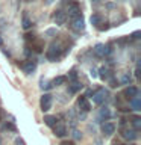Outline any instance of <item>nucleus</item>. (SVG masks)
I'll return each mask as SVG.
<instances>
[{
	"label": "nucleus",
	"instance_id": "obj_13",
	"mask_svg": "<svg viewBox=\"0 0 141 145\" xmlns=\"http://www.w3.org/2000/svg\"><path fill=\"white\" fill-rule=\"evenodd\" d=\"M32 48H34V52L36 53H40V52H43V48H44V42L41 39H34L32 41Z\"/></svg>",
	"mask_w": 141,
	"mask_h": 145
},
{
	"label": "nucleus",
	"instance_id": "obj_8",
	"mask_svg": "<svg viewBox=\"0 0 141 145\" xmlns=\"http://www.w3.org/2000/svg\"><path fill=\"white\" fill-rule=\"evenodd\" d=\"M121 136H123V138H125V139H127V140H135L136 138H138V133H136V130L134 129V130H129V129H127V130H121Z\"/></svg>",
	"mask_w": 141,
	"mask_h": 145
},
{
	"label": "nucleus",
	"instance_id": "obj_15",
	"mask_svg": "<svg viewBox=\"0 0 141 145\" xmlns=\"http://www.w3.org/2000/svg\"><path fill=\"white\" fill-rule=\"evenodd\" d=\"M44 122H45V125L53 127V125L58 122V118H56V116H52V115H45V116H44Z\"/></svg>",
	"mask_w": 141,
	"mask_h": 145
},
{
	"label": "nucleus",
	"instance_id": "obj_17",
	"mask_svg": "<svg viewBox=\"0 0 141 145\" xmlns=\"http://www.w3.org/2000/svg\"><path fill=\"white\" fill-rule=\"evenodd\" d=\"M129 103L132 104V109H134V110H136V112L140 110L141 103H140V97H138V95H136V97H134V98H130V100H129Z\"/></svg>",
	"mask_w": 141,
	"mask_h": 145
},
{
	"label": "nucleus",
	"instance_id": "obj_28",
	"mask_svg": "<svg viewBox=\"0 0 141 145\" xmlns=\"http://www.w3.org/2000/svg\"><path fill=\"white\" fill-rule=\"evenodd\" d=\"M73 138H74V139H80V138H82L80 131H77V130H74V131H73Z\"/></svg>",
	"mask_w": 141,
	"mask_h": 145
},
{
	"label": "nucleus",
	"instance_id": "obj_6",
	"mask_svg": "<svg viewBox=\"0 0 141 145\" xmlns=\"http://www.w3.org/2000/svg\"><path fill=\"white\" fill-rule=\"evenodd\" d=\"M68 17L70 18H74V17H77V15H80V6L77 3H74V2H71L70 5H68Z\"/></svg>",
	"mask_w": 141,
	"mask_h": 145
},
{
	"label": "nucleus",
	"instance_id": "obj_32",
	"mask_svg": "<svg viewBox=\"0 0 141 145\" xmlns=\"http://www.w3.org/2000/svg\"><path fill=\"white\" fill-rule=\"evenodd\" d=\"M61 145H74V144H73L71 140H64V142H62Z\"/></svg>",
	"mask_w": 141,
	"mask_h": 145
},
{
	"label": "nucleus",
	"instance_id": "obj_3",
	"mask_svg": "<svg viewBox=\"0 0 141 145\" xmlns=\"http://www.w3.org/2000/svg\"><path fill=\"white\" fill-rule=\"evenodd\" d=\"M85 27V21H84V17L82 15H77L74 18H71V29L76 30V32H80L84 30Z\"/></svg>",
	"mask_w": 141,
	"mask_h": 145
},
{
	"label": "nucleus",
	"instance_id": "obj_29",
	"mask_svg": "<svg viewBox=\"0 0 141 145\" xmlns=\"http://www.w3.org/2000/svg\"><path fill=\"white\" fill-rule=\"evenodd\" d=\"M109 83H111L112 88H115V86H118V82H117L115 79H109Z\"/></svg>",
	"mask_w": 141,
	"mask_h": 145
},
{
	"label": "nucleus",
	"instance_id": "obj_7",
	"mask_svg": "<svg viewBox=\"0 0 141 145\" xmlns=\"http://www.w3.org/2000/svg\"><path fill=\"white\" fill-rule=\"evenodd\" d=\"M65 20H67V14L64 12V11H61V9H59V11H56V12L53 14V21L56 23L58 26L64 24V23H65Z\"/></svg>",
	"mask_w": 141,
	"mask_h": 145
},
{
	"label": "nucleus",
	"instance_id": "obj_14",
	"mask_svg": "<svg viewBox=\"0 0 141 145\" xmlns=\"http://www.w3.org/2000/svg\"><path fill=\"white\" fill-rule=\"evenodd\" d=\"M79 89H82V83H79V82H76V80L68 86V92H70V94H76Z\"/></svg>",
	"mask_w": 141,
	"mask_h": 145
},
{
	"label": "nucleus",
	"instance_id": "obj_5",
	"mask_svg": "<svg viewBox=\"0 0 141 145\" xmlns=\"http://www.w3.org/2000/svg\"><path fill=\"white\" fill-rule=\"evenodd\" d=\"M23 71L26 72V74H32L35 70H36V62L34 61V59H29V61H26L24 63L21 65Z\"/></svg>",
	"mask_w": 141,
	"mask_h": 145
},
{
	"label": "nucleus",
	"instance_id": "obj_26",
	"mask_svg": "<svg viewBox=\"0 0 141 145\" xmlns=\"http://www.w3.org/2000/svg\"><path fill=\"white\" fill-rule=\"evenodd\" d=\"M108 23H102V21H100L99 23V24H97V29L100 30V32H103V30H108Z\"/></svg>",
	"mask_w": 141,
	"mask_h": 145
},
{
	"label": "nucleus",
	"instance_id": "obj_20",
	"mask_svg": "<svg viewBox=\"0 0 141 145\" xmlns=\"http://www.w3.org/2000/svg\"><path fill=\"white\" fill-rule=\"evenodd\" d=\"M65 82H67V77H65V76H58L56 79H53L52 83H53V85H56V86H59V85L65 83Z\"/></svg>",
	"mask_w": 141,
	"mask_h": 145
},
{
	"label": "nucleus",
	"instance_id": "obj_34",
	"mask_svg": "<svg viewBox=\"0 0 141 145\" xmlns=\"http://www.w3.org/2000/svg\"><path fill=\"white\" fill-rule=\"evenodd\" d=\"M0 45H3V39H2V36H0Z\"/></svg>",
	"mask_w": 141,
	"mask_h": 145
},
{
	"label": "nucleus",
	"instance_id": "obj_22",
	"mask_svg": "<svg viewBox=\"0 0 141 145\" xmlns=\"http://www.w3.org/2000/svg\"><path fill=\"white\" fill-rule=\"evenodd\" d=\"M68 80H71V82H74V80H77V72H76V70L73 68V70L68 72V77H67Z\"/></svg>",
	"mask_w": 141,
	"mask_h": 145
},
{
	"label": "nucleus",
	"instance_id": "obj_21",
	"mask_svg": "<svg viewBox=\"0 0 141 145\" xmlns=\"http://www.w3.org/2000/svg\"><path fill=\"white\" fill-rule=\"evenodd\" d=\"M109 116H111V112H109V109H106V107L100 109V118H109Z\"/></svg>",
	"mask_w": 141,
	"mask_h": 145
},
{
	"label": "nucleus",
	"instance_id": "obj_31",
	"mask_svg": "<svg viewBox=\"0 0 141 145\" xmlns=\"http://www.w3.org/2000/svg\"><path fill=\"white\" fill-rule=\"evenodd\" d=\"M138 35H140V32H134V35H132V39H138V38H140Z\"/></svg>",
	"mask_w": 141,
	"mask_h": 145
},
{
	"label": "nucleus",
	"instance_id": "obj_9",
	"mask_svg": "<svg viewBox=\"0 0 141 145\" xmlns=\"http://www.w3.org/2000/svg\"><path fill=\"white\" fill-rule=\"evenodd\" d=\"M77 104H79V107H80L84 112H88L90 109H91V104L88 103V100H86L85 95H80V97L77 98Z\"/></svg>",
	"mask_w": 141,
	"mask_h": 145
},
{
	"label": "nucleus",
	"instance_id": "obj_4",
	"mask_svg": "<svg viewBox=\"0 0 141 145\" xmlns=\"http://www.w3.org/2000/svg\"><path fill=\"white\" fill-rule=\"evenodd\" d=\"M106 95H108V91H105L103 88L99 89V91H96V92L93 94V101L96 104H102L105 100H106Z\"/></svg>",
	"mask_w": 141,
	"mask_h": 145
},
{
	"label": "nucleus",
	"instance_id": "obj_30",
	"mask_svg": "<svg viewBox=\"0 0 141 145\" xmlns=\"http://www.w3.org/2000/svg\"><path fill=\"white\" fill-rule=\"evenodd\" d=\"M5 129H6V130H12V131H15V125H14V124H6V125H5Z\"/></svg>",
	"mask_w": 141,
	"mask_h": 145
},
{
	"label": "nucleus",
	"instance_id": "obj_11",
	"mask_svg": "<svg viewBox=\"0 0 141 145\" xmlns=\"http://www.w3.org/2000/svg\"><path fill=\"white\" fill-rule=\"evenodd\" d=\"M102 131L106 136H111L114 131H115V125L112 124V122H103V125H102Z\"/></svg>",
	"mask_w": 141,
	"mask_h": 145
},
{
	"label": "nucleus",
	"instance_id": "obj_25",
	"mask_svg": "<svg viewBox=\"0 0 141 145\" xmlns=\"http://www.w3.org/2000/svg\"><path fill=\"white\" fill-rule=\"evenodd\" d=\"M130 80H132L130 74H125V76L121 77V83H123V85H129V83H130Z\"/></svg>",
	"mask_w": 141,
	"mask_h": 145
},
{
	"label": "nucleus",
	"instance_id": "obj_12",
	"mask_svg": "<svg viewBox=\"0 0 141 145\" xmlns=\"http://www.w3.org/2000/svg\"><path fill=\"white\" fill-rule=\"evenodd\" d=\"M140 94V91H138V88L136 86H129V88H126V91H125V95L127 98H134V97H136V95Z\"/></svg>",
	"mask_w": 141,
	"mask_h": 145
},
{
	"label": "nucleus",
	"instance_id": "obj_1",
	"mask_svg": "<svg viewBox=\"0 0 141 145\" xmlns=\"http://www.w3.org/2000/svg\"><path fill=\"white\" fill-rule=\"evenodd\" d=\"M68 52H70L68 47H62L59 42H53L52 45H50V48L47 50V53H45V57H47L49 61H52V62H56L62 54H65Z\"/></svg>",
	"mask_w": 141,
	"mask_h": 145
},
{
	"label": "nucleus",
	"instance_id": "obj_27",
	"mask_svg": "<svg viewBox=\"0 0 141 145\" xmlns=\"http://www.w3.org/2000/svg\"><path fill=\"white\" fill-rule=\"evenodd\" d=\"M41 88H43V89H50V88H52V85H50L49 82H43V85H41Z\"/></svg>",
	"mask_w": 141,
	"mask_h": 145
},
{
	"label": "nucleus",
	"instance_id": "obj_19",
	"mask_svg": "<svg viewBox=\"0 0 141 145\" xmlns=\"http://www.w3.org/2000/svg\"><path fill=\"white\" fill-rule=\"evenodd\" d=\"M132 125H134V129L138 131L140 127H141V118L140 116H132Z\"/></svg>",
	"mask_w": 141,
	"mask_h": 145
},
{
	"label": "nucleus",
	"instance_id": "obj_18",
	"mask_svg": "<svg viewBox=\"0 0 141 145\" xmlns=\"http://www.w3.org/2000/svg\"><path fill=\"white\" fill-rule=\"evenodd\" d=\"M99 72H100L99 76H100V79H102V80H108L109 77H111V74H109V70H108L106 67H102V68L99 70Z\"/></svg>",
	"mask_w": 141,
	"mask_h": 145
},
{
	"label": "nucleus",
	"instance_id": "obj_10",
	"mask_svg": "<svg viewBox=\"0 0 141 145\" xmlns=\"http://www.w3.org/2000/svg\"><path fill=\"white\" fill-rule=\"evenodd\" d=\"M53 131H55V135H56L58 138H64V136L67 135V129H65V125L58 124V122L53 125Z\"/></svg>",
	"mask_w": 141,
	"mask_h": 145
},
{
	"label": "nucleus",
	"instance_id": "obj_33",
	"mask_svg": "<svg viewBox=\"0 0 141 145\" xmlns=\"http://www.w3.org/2000/svg\"><path fill=\"white\" fill-rule=\"evenodd\" d=\"M17 144H18V145H21V144H23V140H21V139H17Z\"/></svg>",
	"mask_w": 141,
	"mask_h": 145
},
{
	"label": "nucleus",
	"instance_id": "obj_2",
	"mask_svg": "<svg viewBox=\"0 0 141 145\" xmlns=\"http://www.w3.org/2000/svg\"><path fill=\"white\" fill-rule=\"evenodd\" d=\"M52 101H53L52 95H50V94H44L43 97H41V100H40L41 110H43V112H47V110H50V107H52Z\"/></svg>",
	"mask_w": 141,
	"mask_h": 145
},
{
	"label": "nucleus",
	"instance_id": "obj_24",
	"mask_svg": "<svg viewBox=\"0 0 141 145\" xmlns=\"http://www.w3.org/2000/svg\"><path fill=\"white\" fill-rule=\"evenodd\" d=\"M100 21H102V18H100V15H97V14H94V15H91V23H93L94 26H97Z\"/></svg>",
	"mask_w": 141,
	"mask_h": 145
},
{
	"label": "nucleus",
	"instance_id": "obj_23",
	"mask_svg": "<svg viewBox=\"0 0 141 145\" xmlns=\"http://www.w3.org/2000/svg\"><path fill=\"white\" fill-rule=\"evenodd\" d=\"M30 26H32V21L24 15V17H23V29H29Z\"/></svg>",
	"mask_w": 141,
	"mask_h": 145
},
{
	"label": "nucleus",
	"instance_id": "obj_16",
	"mask_svg": "<svg viewBox=\"0 0 141 145\" xmlns=\"http://www.w3.org/2000/svg\"><path fill=\"white\" fill-rule=\"evenodd\" d=\"M94 54L97 57H103L105 56V45L103 44H97L94 47Z\"/></svg>",
	"mask_w": 141,
	"mask_h": 145
}]
</instances>
